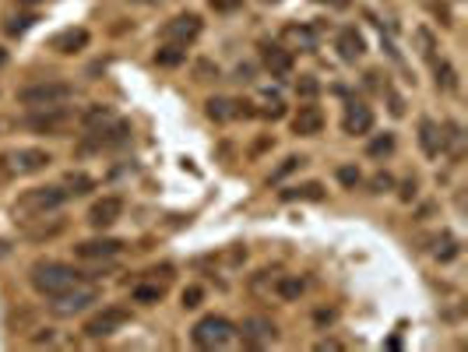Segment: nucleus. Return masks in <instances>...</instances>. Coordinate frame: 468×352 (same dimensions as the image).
Wrapping results in <instances>:
<instances>
[{
	"instance_id": "f257e3e1",
	"label": "nucleus",
	"mask_w": 468,
	"mask_h": 352,
	"mask_svg": "<svg viewBox=\"0 0 468 352\" xmlns=\"http://www.w3.org/2000/svg\"><path fill=\"white\" fill-rule=\"evenodd\" d=\"M81 279H85V275H81L78 268H71V264H64V261H36L32 268H29V286H32L39 296H46V300H53V296L74 289Z\"/></svg>"
},
{
	"instance_id": "f03ea898",
	"label": "nucleus",
	"mask_w": 468,
	"mask_h": 352,
	"mask_svg": "<svg viewBox=\"0 0 468 352\" xmlns=\"http://www.w3.org/2000/svg\"><path fill=\"white\" fill-rule=\"evenodd\" d=\"M67 205V191L64 187H32L15 201V219L22 222H36L43 215H57Z\"/></svg>"
},
{
	"instance_id": "7ed1b4c3",
	"label": "nucleus",
	"mask_w": 468,
	"mask_h": 352,
	"mask_svg": "<svg viewBox=\"0 0 468 352\" xmlns=\"http://www.w3.org/2000/svg\"><path fill=\"white\" fill-rule=\"evenodd\" d=\"M15 99L22 106H29V110H36V106H60V103L74 99V85L57 81V78H46V81H32V85L18 88Z\"/></svg>"
},
{
	"instance_id": "20e7f679",
	"label": "nucleus",
	"mask_w": 468,
	"mask_h": 352,
	"mask_svg": "<svg viewBox=\"0 0 468 352\" xmlns=\"http://www.w3.org/2000/svg\"><path fill=\"white\" fill-rule=\"evenodd\" d=\"M191 342L198 349H226V345L236 342V324L222 314H208L191 328Z\"/></svg>"
},
{
	"instance_id": "39448f33",
	"label": "nucleus",
	"mask_w": 468,
	"mask_h": 352,
	"mask_svg": "<svg viewBox=\"0 0 468 352\" xmlns=\"http://www.w3.org/2000/svg\"><path fill=\"white\" fill-rule=\"evenodd\" d=\"M71 120H74V113L60 103V106H36V110H29L22 117V127L36 131V134H60Z\"/></svg>"
},
{
	"instance_id": "423d86ee",
	"label": "nucleus",
	"mask_w": 468,
	"mask_h": 352,
	"mask_svg": "<svg viewBox=\"0 0 468 352\" xmlns=\"http://www.w3.org/2000/svg\"><path fill=\"white\" fill-rule=\"evenodd\" d=\"M99 303V289L96 286H74V289H67V293H60V296H53L50 300V310L57 314V317H78V314H85V310H92Z\"/></svg>"
},
{
	"instance_id": "0eeeda50",
	"label": "nucleus",
	"mask_w": 468,
	"mask_h": 352,
	"mask_svg": "<svg viewBox=\"0 0 468 352\" xmlns=\"http://www.w3.org/2000/svg\"><path fill=\"white\" fill-rule=\"evenodd\" d=\"M131 321V310L127 307H103L99 314H92L88 321H85V338H92V342H99V338H110V335H117L124 324Z\"/></svg>"
},
{
	"instance_id": "6e6552de",
	"label": "nucleus",
	"mask_w": 468,
	"mask_h": 352,
	"mask_svg": "<svg viewBox=\"0 0 468 352\" xmlns=\"http://www.w3.org/2000/svg\"><path fill=\"white\" fill-rule=\"evenodd\" d=\"M201 32H205V22L194 11H183V15H176V18H169L162 25V39L166 43H180V46H191Z\"/></svg>"
},
{
	"instance_id": "1a4fd4ad",
	"label": "nucleus",
	"mask_w": 468,
	"mask_h": 352,
	"mask_svg": "<svg viewBox=\"0 0 468 352\" xmlns=\"http://www.w3.org/2000/svg\"><path fill=\"white\" fill-rule=\"evenodd\" d=\"M236 338H243V345H250V349H264L278 338V331L268 317H247L243 324H236Z\"/></svg>"
},
{
	"instance_id": "9d476101",
	"label": "nucleus",
	"mask_w": 468,
	"mask_h": 352,
	"mask_svg": "<svg viewBox=\"0 0 468 352\" xmlns=\"http://www.w3.org/2000/svg\"><path fill=\"white\" fill-rule=\"evenodd\" d=\"M124 247H127V243L117 240V236H99V240L78 243V247H74V257H81V261H110V257H120Z\"/></svg>"
},
{
	"instance_id": "9b49d317",
	"label": "nucleus",
	"mask_w": 468,
	"mask_h": 352,
	"mask_svg": "<svg viewBox=\"0 0 468 352\" xmlns=\"http://www.w3.org/2000/svg\"><path fill=\"white\" fill-rule=\"evenodd\" d=\"M88 43H92V32H88V29H81V25H78V29L71 25V29H60V32H53L46 46H50L53 53H60V57H74V53L88 50Z\"/></svg>"
},
{
	"instance_id": "f8f14e48",
	"label": "nucleus",
	"mask_w": 468,
	"mask_h": 352,
	"mask_svg": "<svg viewBox=\"0 0 468 352\" xmlns=\"http://www.w3.org/2000/svg\"><path fill=\"white\" fill-rule=\"evenodd\" d=\"M8 159H11L15 176H32V173H43V169L53 162V155H50L46 148H15V152H8Z\"/></svg>"
},
{
	"instance_id": "ddd939ff",
	"label": "nucleus",
	"mask_w": 468,
	"mask_h": 352,
	"mask_svg": "<svg viewBox=\"0 0 468 352\" xmlns=\"http://www.w3.org/2000/svg\"><path fill=\"white\" fill-rule=\"evenodd\" d=\"M120 215H124V198L106 194V198H99L88 208V226L92 229H110L113 222H120Z\"/></svg>"
},
{
	"instance_id": "4468645a",
	"label": "nucleus",
	"mask_w": 468,
	"mask_h": 352,
	"mask_svg": "<svg viewBox=\"0 0 468 352\" xmlns=\"http://www.w3.org/2000/svg\"><path fill=\"white\" fill-rule=\"evenodd\" d=\"M261 64L271 71V78H289L293 74V50L282 43H261Z\"/></svg>"
},
{
	"instance_id": "2eb2a0df",
	"label": "nucleus",
	"mask_w": 468,
	"mask_h": 352,
	"mask_svg": "<svg viewBox=\"0 0 468 352\" xmlns=\"http://www.w3.org/2000/svg\"><path fill=\"white\" fill-rule=\"evenodd\" d=\"M342 131L349 134V138H363V134H370L373 131V110L366 106V103H349L345 106V113H342Z\"/></svg>"
},
{
	"instance_id": "dca6fc26",
	"label": "nucleus",
	"mask_w": 468,
	"mask_h": 352,
	"mask_svg": "<svg viewBox=\"0 0 468 352\" xmlns=\"http://www.w3.org/2000/svg\"><path fill=\"white\" fill-rule=\"evenodd\" d=\"M205 113L212 120L226 124V120H236V117H254L257 110H250V103H243V99H222V96H215V99L205 103Z\"/></svg>"
},
{
	"instance_id": "f3484780",
	"label": "nucleus",
	"mask_w": 468,
	"mask_h": 352,
	"mask_svg": "<svg viewBox=\"0 0 468 352\" xmlns=\"http://www.w3.org/2000/svg\"><path fill=\"white\" fill-rule=\"evenodd\" d=\"M282 39H286V50H300V53H314L321 43L317 25H296V22H289L282 29Z\"/></svg>"
},
{
	"instance_id": "a211bd4d",
	"label": "nucleus",
	"mask_w": 468,
	"mask_h": 352,
	"mask_svg": "<svg viewBox=\"0 0 468 352\" xmlns=\"http://www.w3.org/2000/svg\"><path fill=\"white\" fill-rule=\"evenodd\" d=\"M321 131H324V110L314 106V103L300 106V113L293 117V134H300V138H317Z\"/></svg>"
},
{
	"instance_id": "6ab92c4d",
	"label": "nucleus",
	"mask_w": 468,
	"mask_h": 352,
	"mask_svg": "<svg viewBox=\"0 0 468 352\" xmlns=\"http://www.w3.org/2000/svg\"><path fill=\"white\" fill-rule=\"evenodd\" d=\"M419 148H423L426 159H440V155H444V131H440L430 117L419 120Z\"/></svg>"
},
{
	"instance_id": "aec40b11",
	"label": "nucleus",
	"mask_w": 468,
	"mask_h": 352,
	"mask_svg": "<svg viewBox=\"0 0 468 352\" xmlns=\"http://www.w3.org/2000/svg\"><path fill=\"white\" fill-rule=\"evenodd\" d=\"M335 46H338V57L349 60V64H356V60L366 53V39H363L352 25H345V29L338 32V43H335Z\"/></svg>"
},
{
	"instance_id": "412c9836",
	"label": "nucleus",
	"mask_w": 468,
	"mask_h": 352,
	"mask_svg": "<svg viewBox=\"0 0 468 352\" xmlns=\"http://www.w3.org/2000/svg\"><path fill=\"white\" fill-rule=\"evenodd\" d=\"M78 120H81V127H85L88 134H96V131H103L106 124H113V120H117V113H113L110 106L96 103V106H88V110H85V113H81Z\"/></svg>"
},
{
	"instance_id": "4be33fe9",
	"label": "nucleus",
	"mask_w": 468,
	"mask_h": 352,
	"mask_svg": "<svg viewBox=\"0 0 468 352\" xmlns=\"http://www.w3.org/2000/svg\"><path fill=\"white\" fill-rule=\"evenodd\" d=\"M271 289H275V296H278V300L296 303V300L307 293V279H300V275H278Z\"/></svg>"
},
{
	"instance_id": "5701e85b",
	"label": "nucleus",
	"mask_w": 468,
	"mask_h": 352,
	"mask_svg": "<svg viewBox=\"0 0 468 352\" xmlns=\"http://www.w3.org/2000/svg\"><path fill=\"white\" fill-rule=\"evenodd\" d=\"M278 198L282 201H324V184L310 180V184H300V187H286V191H278Z\"/></svg>"
},
{
	"instance_id": "b1692460",
	"label": "nucleus",
	"mask_w": 468,
	"mask_h": 352,
	"mask_svg": "<svg viewBox=\"0 0 468 352\" xmlns=\"http://www.w3.org/2000/svg\"><path fill=\"white\" fill-rule=\"evenodd\" d=\"M64 191H67V198H85L88 191H96V180L81 169H67L64 173Z\"/></svg>"
},
{
	"instance_id": "393cba45",
	"label": "nucleus",
	"mask_w": 468,
	"mask_h": 352,
	"mask_svg": "<svg viewBox=\"0 0 468 352\" xmlns=\"http://www.w3.org/2000/svg\"><path fill=\"white\" fill-rule=\"evenodd\" d=\"M155 64L159 67H183L187 64V46H180V43H162L159 50H155Z\"/></svg>"
},
{
	"instance_id": "a878e982",
	"label": "nucleus",
	"mask_w": 468,
	"mask_h": 352,
	"mask_svg": "<svg viewBox=\"0 0 468 352\" xmlns=\"http://www.w3.org/2000/svg\"><path fill=\"white\" fill-rule=\"evenodd\" d=\"M36 222H39V226L25 222V236H29V240H53V236H60V233H64V226H67L64 219H50V222H46V215H43V219H36Z\"/></svg>"
},
{
	"instance_id": "bb28decb",
	"label": "nucleus",
	"mask_w": 468,
	"mask_h": 352,
	"mask_svg": "<svg viewBox=\"0 0 468 352\" xmlns=\"http://www.w3.org/2000/svg\"><path fill=\"white\" fill-rule=\"evenodd\" d=\"M162 296H166V289L159 282H141L131 289V303H141V307H155V303H162Z\"/></svg>"
},
{
	"instance_id": "cd10ccee",
	"label": "nucleus",
	"mask_w": 468,
	"mask_h": 352,
	"mask_svg": "<svg viewBox=\"0 0 468 352\" xmlns=\"http://www.w3.org/2000/svg\"><path fill=\"white\" fill-rule=\"evenodd\" d=\"M458 254H461V247H458V240H454L451 233H440V236L433 240V257H437L440 264H451Z\"/></svg>"
},
{
	"instance_id": "c85d7f7f",
	"label": "nucleus",
	"mask_w": 468,
	"mask_h": 352,
	"mask_svg": "<svg viewBox=\"0 0 468 352\" xmlns=\"http://www.w3.org/2000/svg\"><path fill=\"white\" fill-rule=\"evenodd\" d=\"M395 145H398V141H395V134H391V131H384V134H377V138H373V141L366 145V155H370V159H388V155L395 152Z\"/></svg>"
},
{
	"instance_id": "c756f323",
	"label": "nucleus",
	"mask_w": 468,
	"mask_h": 352,
	"mask_svg": "<svg viewBox=\"0 0 468 352\" xmlns=\"http://www.w3.org/2000/svg\"><path fill=\"white\" fill-rule=\"evenodd\" d=\"M437 88L444 92H458V71L451 60H437Z\"/></svg>"
},
{
	"instance_id": "7c9ffc66",
	"label": "nucleus",
	"mask_w": 468,
	"mask_h": 352,
	"mask_svg": "<svg viewBox=\"0 0 468 352\" xmlns=\"http://www.w3.org/2000/svg\"><path fill=\"white\" fill-rule=\"evenodd\" d=\"M36 22H39V15H15V18H8V22H4V32L22 39V36H25V32H29Z\"/></svg>"
},
{
	"instance_id": "2f4dec72",
	"label": "nucleus",
	"mask_w": 468,
	"mask_h": 352,
	"mask_svg": "<svg viewBox=\"0 0 468 352\" xmlns=\"http://www.w3.org/2000/svg\"><path fill=\"white\" fill-rule=\"evenodd\" d=\"M303 162H307L303 155H289V159H282V166H278V169H271L268 184H278V180H286V176H289V173H296V169H300Z\"/></svg>"
},
{
	"instance_id": "473e14b6",
	"label": "nucleus",
	"mask_w": 468,
	"mask_h": 352,
	"mask_svg": "<svg viewBox=\"0 0 468 352\" xmlns=\"http://www.w3.org/2000/svg\"><path fill=\"white\" fill-rule=\"evenodd\" d=\"M219 78H222V67H219L215 60H205V57H201V60L194 64V81H219Z\"/></svg>"
},
{
	"instance_id": "72a5a7b5",
	"label": "nucleus",
	"mask_w": 468,
	"mask_h": 352,
	"mask_svg": "<svg viewBox=\"0 0 468 352\" xmlns=\"http://www.w3.org/2000/svg\"><path fill=\"white\" fill-rule=\"evenodd\" d=\"M391 191H395V176H391L388 169H381V173L370 176V194H391Z\"/></svg>"
},
{
	"instance_id": "f704fd0d",
	"label": "nucleus",
	"mask_w": 468,
	"mask_h": 352,
	"mask_svg": "<svg viewBox=\"0 0 468 352\" xmlns=\"http://www.w3.org/2000/svg\"><path fill=\"white\" fill-rule=\"evenodd\" d=\"M317 92H321V81H317L314 74H300V78H296V96H300V99H314Z\"/></svg>"
},
{
	"instance_id": "c9c22d12",
	"label": "nucleus",
	"mask_w": 468,
	"mask_h": 352,
	"mask_svg": "<svg viewBox=\"0 0 468 352\" xmlns=\"http://www.w3.org/2000/svg\"><path fill=\"white\" fill-rule=\"evenodd\" d=\"M338 184L342 187H349V191H356L359 184H363V173H359V166H338Z\"/></svg>"
},
{
	"instance_id": "e433bc0d",
	"label": "nucleus",
	"mask_w": 468,
	"mask_h": 352,
	"mask_svg": "<svg viewBox=\"0 0 468 352\" xmlns=\"http://www.w3.org/2000/svg\"><path fill=\"white\" fill-rule=\"evenodd\" d=\"M180 300H183V310H198V307L205 303V289H201V286H187Z\"/></svg>"
},
{
	"instance_id": "4c0bfd02",
	"label": "nucleus",
	"mask_w": 468,
	"mask_h": 352,
	"mask_svg": "<svg viewBox=\"0 0 468 352\" xmlns=\"http://www.w3.org/2000/svg\"><path fill=\"white\" fill-rule=\"evenodd\" d=\"M416 194H419V180H416V176H409V180L402 184V191H398V198H402V201L409 205V201H412Z\"/></svg>"
},
{
	"instance_id": "58836bf2",
	"label": "nucleus",
	"mask_w": 468,
	"mask_h": 352,
	"mask_svg": "<svg viewBox=\"0 0 468 352\" xmlns=\"http://www.w3.org/2000/svg\"><path fill=\"white\" fill-rule=\"evenodd\" d=\"M261 117H268V120H282V117H286V106H282V99H275L268 110H261Z\"/></svg>"
},
{
	"instance_id": "ea45409f",
	"label": "nucleus",
	"mask_w": 468,
	"mask_h": 352,
	"mask_svg": "<svg viewBox=\"0 0 468 352\" xmlns=\"http://www.w3.org/2000/svg\"><path fill=\"white\" fill-rule=\"evenodd\" d=\"M416 39H419V46H423V53H426V57H433V50H437V43H433V36H430L426 29H419V32H416Z\"/></svg>"
},
{
	"instance_id": "a19ab883",
	"label": "nucleus",
	"mask_w": 468,
	"mask_h": 352,
	"mask_svg": "<svg viewBox=\"0 0 468 352\" xmlns=\"http://www.w3.org/2000/svg\"><path fill=\"white\" fill-rule=\"evenodd\" d=\"M15 180V169H11V159L0 155V184H11Z\"/></svg>"
},
{
	"instance_id": "79ce46f5",
	"label": "nucleus",
	"mask_w": 468,
	"mask_h": 352,
	"mask_svg": "<svg viewBox=\"0 0 468 352\" xmlns=\"http://www.w3.org/2000/svg\"><path fill=\"white\" fill-rule=\"evenodd\" d=\"M388 103H391L388 110H391L395 117H402V113H405V103H402V96H398V92H391V88H388Z\"/></svg>"
},
{
	"instance_id": "37998d69",
	"label": "nucleus",
	"mask_w": 468,
	"mask_h": 352,
	"mask_svg": "<svg viewBox=\"0 0 468 352\" xmlns=\"http://www.w3.org/2000/svg\"><path fill=\"white\" fill-rule=\"evenodd\" d=\"M233 74H236V81H254V64H240Z\"/></svg>"
},
{
	"instance_id": "c03bdc74",
	"label": "nucleus",
	"mask_w": 468,
	"mask_h": 352,
	"mask_svg": "<svg viewBox=\"0 0 468 352\" xmlns=\"http://www.w3.org/2000/svg\"><path fill=\"white\" fill-rule=\"evenodd\" d=\"M342 349V342H335V338H321L317 342V352H338Z\"/></svg>"
},
{
	"instance_id": "a18cd8bd",
	"label": "nucleus",
	"mask_w": 468,
	"mask_h": 352,
	"mask_svg": "<svg viewBox=\"0 0 468 352\" xmlns=\"http://www.w3.org/2000/svg\"><path fill=\"white\" fill-rule=\"evenodd\" d=\"M243 0H212V8L215 11H233V8H240Z\"/></svg>"
},
{
	"instance_id": "49530a36",
	"label": "nucleus",
	"mask_w": 468,
	"mask_h": 352,
	"mask_svg": "<svg viewBox=\"0 0 468 352\" xmlns=\"http://www.w3.org/2000/svg\"><path fill=\"white\" fill-rule=\"evenodd\" d=\"M314 317H317V324H331L335 321V310H317Z\"/></svg>"
},
{
	"instance_id": "de8ad7c7",
	"label": "nucleus",
	"mask_w": 468,
	"mask_h": 352,
	"mask_svg": "<svg viewBox=\"0 0 468 352\" xmlns=\"http://www.w3.org/2000/svg\"><path fill=\"white\" fill-rule=\"evenodd\" d=\"M22 8H36V4H43V0H18Z\"/></svg>"
},
{
	"instance_id": "09e8293b",
	"label": "nucleus",
	"mask_w": 468,
	"mask_h": 352,
	"mask_svg": "<svg viewBox=\"0 0 468 352\" xmlns=\"http://www.w3.org/2000/svg\"><path fill=\"white\" fill-rule=\"evenodd\" d=\"M317 4H338V8H342V4H345V0H317Z\"/></svg>"
},
{
	"instance_id": "8fccbe9b",
	"label": "nucleus",
	"mask_w": 468,
	"mask_h": 352,
	"mask_svg": "<svg viewBox=\"0 0 468 352\" xmlns=\"http://www.w3.org/2000/svg\"><path fill=\"white\" fill-rule=\"evenodd\" d=\"M8 64V50H0V67H4Z\"/></svg>"
},
{
	"instance_id": "3c124183",
	"label": "nucleus",
	"mask_w": 468,
	"mask_h": 352,
	"mask_svg": "<svg viewBox=\"0 0 468 352\" xmlns=\"http://www.w3.org/2000/svg\"><path fill=\"white\" fill-rule=\"evenodd\" d=\"M261 4H282V0H261Z\"/></svg>"
},
{
	"instance_id": "603ef678",
	"label": "nucleus",
	"mask_w": 468,
	"mask_h": 352,
	"mask_svg": "<svg viewBox=\"0 0 468 352\" xmlns=\"http://www.w3.org/2000/svg\"><path fill=\"white\" fill-rule=\"evenodd\" d=\"M138 4H155V0H138Z\"/></svg>"
}]
</instances>
